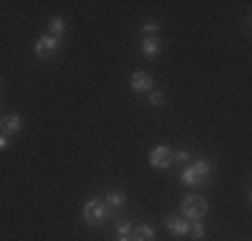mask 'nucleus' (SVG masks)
<instances>
[{
    "instance_id": "nucleus-4",
    "label": "nucleus",
    "mask_w": 252,
    "mask_h": 241,
    "mask_svg": "<svg viewBox=\"0 0 252 241\" xmlns=\"http://www.w3.org/2000/svg\"><path fill=\"white\" fill-rule=\"evenodd\" d=\"M175 164V153H172V148H166V145H158V148L151 150V166L156 169H166Z\"/></svg>"
},
{
    "instance_id": "nucleus-14",
    "label": "nucleus",
    "mask_w": 252,
    "mask_h": 241,
    "mask_svg": "<svg viewBox=\"0 0 252 241\" xmlns=\"http://www.w3.org/2000/svg\"><path fill=\"white\" fill-rule=\"evenodd\" d=\"M116 231H118V236H129L131 231H134V228H131V222H126V220H121L116 225Z\"/></svg>"
},
{
    "instance_id": "nucleus-2",
    "label": "nucleus",
    "mask_w": 252,
    "mask_h": 241,
    "mask_svg": "<svg viewBox=\"0 0 252 241\" xmlns=\"http://www.w3.org/2000/svg\"><path fill=\"white\" fill-rule=\"evenodd\" d=\"M180 209H183V214L188 217V220H201V217L207 214V201H204L201 196H185L183 204H180Z\"/></svg>"
},
{
    "instance_id": "nucleus-11",
    "label": "nucleus",
    "mask_w": 252,
    "mask_h": 241,
    "mask_svg": "<svg viewBox=\"0 0 252 241\" xmlns=\"http://www.w3.org/2000/svg\"><path fill=\"white\" fill-rule=\"evenodd\" d=\"M142 54H145V57H158V54H161L158 40H156V38H145V40H142Z\"/></svg>"
},
{
    "instance_id": "nucleus-1",
    "label": "nucleus",
    "mask_w": 252,
    "mask_h": 241,
    "mask_svg": "<svg viewBox=\"0 0 252 241\" xmlns=\"http://www.w3.org/2000/svg\"><path fill=\"white\" fill-rule=\"evenodd\" d=\"M107 214H110V209H107L105 201H99V198H92V201H86V207H83V220H86L89 225H102V222L107 220Z\"/></svg>"
},
{
    "instance_id": "nucleus-16",
    "label": "nucleus",
    "mask_w": 252,
    "mask_h": 241,
    "mask_svg": "<svg viewBox=\"0 0 252 241\" xmlns=\"http://www.w3.org/2000/svg\"><path fill=\"white\" fill-rule=\"evenodd\" d=\"M151 105L161 107V105H164V94H161V91H151Z\"/></svg>"
},
{
    "instance_id": "nucleus-17",
    "label": "nucleus",
    "mask_w": 252,
    "mask_h": 241,
    "mask_svg": "<svg viewBox=\"0 0 252 241\" xmlns=\"http://www.w3.org/2000/svg\"><path fill=\"white\" fill-rule=\"evenodd\" d=\"M188 158H190L188 150H177V153H175V161H188Z\"/></svg>"
},
{
    "instance_id": "nucleus-12",
    "label": "nucleus",
    "mask_w": 252,
    "mask_h": 241,
    "mask_svg": "<svg viewBox=\"0 0 252 241\" xmlns=\"http://www.w3.org/2000/svg\"><path fill=\"white\" fill-rule=\"evenodd\" d=\"M49 27H51V38H62V35H64V19H62V16H54Z\"/></svg>"
},
{
    "instance_id": "nucleus-18",
    "label": "nucleus",
    "mask_w": 252,
    "mask_h": 241,
    "mask_svg": "<svg viewBox=\"0 0 252 241\" xmlns=\"http://www.w3.org/2000/svg\"><path fill=\"white\" fill-rule=\"evenodd\" d=\"M5 148H8V140H5L3 134H0V150H5Z\"/></svg>"
},
{
    "instance_id": "nucleus-5",
    "label": "nucleus",
    "mask_w": 252,
    "mask_h": 241,
    "mask_svg": "<svg viewBox=\"0 0 252 241\" xmlns=\"http://www.w3.org/2000/svg\"><path fill=\"white\" fill-rule=\"evenodd\" d=\"M131 91H153V78L148 75V72L137 70L134 75H131Z\"/></svg>"
},
{
    "instance_id": "nucleus-7",
    "label": "nucleus",
    "mask_w": 252,
    "mask_h": 241,
    "mask_svg": "<svg viewBox=\"0 0 252 241\" xmlns=\"http://www.w3.org/2000/svg\"><path fill=\"white\" fill-rule=\"evenodd\" d=\"M166 228H169V233H175V236H188L190 222L180 220V217H169V220H166Z\"/></svg>"
},
{
    "instance_id": "nucleus-6",
    "label": "nucleus",
    "mask_w": 252,
    "mask_h": 241,
    "mask_svg": "<svg viewBox=\"0 0 252 241\" xmlns=\"http://www.w3.org/2000/svg\"><path fill=\"white\" fill-rule=\"evenodd\" d=\"M0 131H3V134H19L22 131V118L19 116H3L0 118Z\"/></svg>"
},
{
    "instance_id": "nucleus-15",
    "label": "nucleus",
    "mask_w": 252,
    "mask_h": 241,
    "mask_svg": "<svg viewBox=\"0 0 252 241\" xmlns=\"http://www.w3.org/2000/svg\"><path fill=\"white\" fill-rule=\"evenodd\" d=\"M156 30H158V24H156L153 19H148L145 24H142V32H145V35H148V38H151V35L156 32Z\"/></svg>"
},
{
    "instance_id": "nucleus-10",
    "label": "nucleus",
    "mask_w": 252,
    "mask_h": 241,
    "mask_svg": "<svg viewBox=\"0 0 252 241\" xmlns=\"http://www.w3.org/2000/svg\"><path fill=\"white\" fill-rule=\"evenodd\" d=\"M190 169H193V172L199 174L201 180H207L209 174H212V161H207V158H199V161H193V164H190Z\"/></svg>"
},
{
    "instance_id": "nucleus-3",
    "label": "nucleus",
    "mask_w": 252,
    "mask_h": 241,
    "mask_svg": "<svg viewBox=\"0 0 252 241\" xmlns=\"http://www.w3.org/2000/svg\"><path fill=\"white\" fill-rule=\"evenodd\" d=\"M57 51H59V38L43 35V38L35 40V57H38V59H51Z\"/></svg>"
},
{
    "instance_id": "nucleus-9",
    "label": "nucleus",
    "mask_w": 252,
    "mask_h": 241,
    "mask_svg": "<svg viewBox=\"0 0 252 241\" xmlns=\"http://www.w3.org/2000/svg\"><path fill=\"white\" fill-rule=\"evenodd\" d=\"M131 233H134V239H131V241H156V231L151 225H137Z\"/></svg>"
},
{
    "instance_id": "nucleus-13",
    "label": "nucleus",
    "mask_w": 252,
    "mask_h": 241,
    "mask_svg": "<svg viewBox=\"0 0 252 241\" xmlns=\"http://www.w3.org/2000/svg\"><path fill=\"white\" fill-rule=\"evenodd\" d=\"M188 233H193V239H204V225H201V220H190V231Z\"/></svg>"
},
{
    "instance_id": "nucleus-19",
    "label": "nucleus",
    "mask_w": 252,
    "mask_h": 241,
    "mask_svg": "<svg viewBox=\"0 0 252 241\" xmlns=\"http://www.w3.org/2000/svg\"><path fill=\"white\" fill-rule=\"evenodd\" d=\"M118 241H129V236H118Z\"/></svg>"
},
{
    "instance_id": "nucleus-8",
    "label": "nucleus",
    "mask_w": 252,
    "mask_h": 241,
    "mask_svg": "<svg viewBox=\"0 0 252 241\" xmlns=\"http://www.w3.org/2000/svg\"><path fill=\"white\" fill-rule=\"evenodd\" d=\"M105 198H107V201H105L107 209H121L124 204H126V193L124 190H110Z\"/></svg>"
}]
</instances>
